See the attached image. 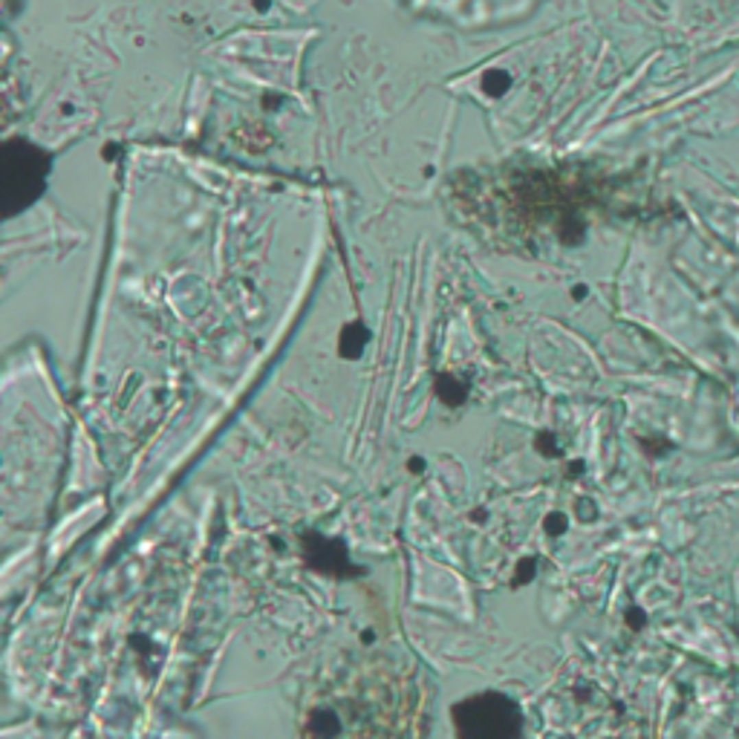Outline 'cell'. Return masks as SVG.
I'll return each instance as SVG.
<instances>
[{"instance_id": "6da1fadb", "label": "cell", "mask_w": 739, "mask_h": 739, "mask_svg": "<svg viewBox=\"0 0 739 739\" xmlns=\"http://www.w3.org/2000/svg\"><path fill=\"white\" fill-rule=\"evenodd\" d=\"M456 739H523V714L514 699L488 690L456 702L454 710Z\"/></svg>"}, {"instance_id": "7a4b0ae2", "label": "cell", "mask_w": 739, "mask_h": 739, "mask_svg": "<svg viewBox=\"0 0 739 739\" xmlns=\"http://www.w3.org/2000/svg\"><path fill=\"white\" fill-rule=\"evenodd\" d=\"M47 171L49 162L38 148L26 142H9L3 148V156H0V205H3V214L12 217L30 205L44 188Z\"/></svg>"}, {"instance_id": "3957f363", "label": "cell", "mask_w": 739, "mask_h": 739, "mask_svg": "<svg viewBox=\"0 0 739 739\" xmlns=\"http://www.w3.org/2000/svg\"><path fill=\"white\" fill-rule=\"evenodd\" d=\"M306 563L315 566L318 572H324V575H336V578L358 572L350 566V552H347L341 540H327L320 535L306 537Z\"/></svg>"}, {"instance_id": "277c9868", "label": "cell", "mask_w": 739, "mask_h": 739, "mask_svg": "<svg viewBox=\"0 0 739 739\" xmlns=\"http://www.w3.org/2000/svg\"><path fill=\"white\" fill-rule=\"evenodd\" d=\"M364 344H367V332H364V327L350 324V327H347V329L341 332V353H344V355L355 358V355L361 353V347H364Z\"/></svg>"}, {"instance_id": "5b68a950", "label": "cell", "mask_w": 739, "mask_h": 739, "mask_svg": "<svg viewBox=\"0 0 739 739\" xmlns=\"http://www.w3.org/2000/svg\"><path fill=\"white\" fill-rule=\"evenodd\" d=\"M508 84H511V78H508L506 73H497V69H494V73H488V75L482 78V87H485L488 93H491V95L506 93V90H508Z\"/></svg>"}]
</instances>
